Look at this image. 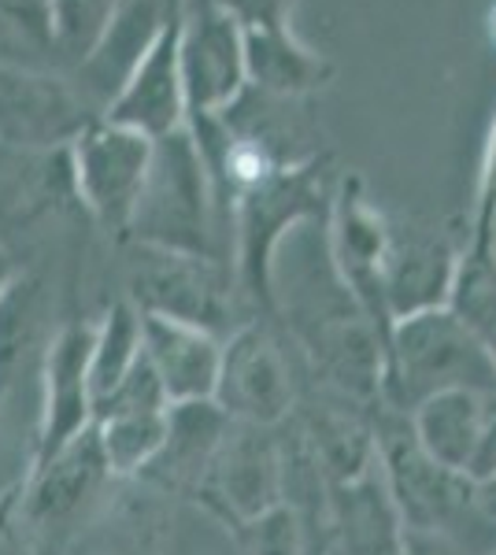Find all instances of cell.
I'll use <instances>...</instances> for the list:
<instances>
[{
  "label": "cell",
  "mask_w": 496,
  "mask_h": 555,
  "mask_svg": "<svg viewBox=\"0 0 496 555\" xmlns=\"http://www.w3.org/2000/svg\"><path fill=\"white\" fill-rule=\"evenodd\" d=\"M330 555H338V552H330Z\"/></svg>",
  "instance_id": "34"
},
{
  "label": "cell",
  "mask_w": 496,
  "mask_h": 555,
  "mask_svg": "<svg viewBox=\"0 0 496 555\" xmlns=\"http://www.w3.org/2000/svg\"><path fill=\"white\" fill-rule=\"evenodd\" d=\"M97 119H104V112L75 82L34 67L0 64V149H71Z\"/></svg>",
  "instance_id": "6"
},
{
  "label": "cell",
  "mask_w": 496,
  "mask_h": 555,
  "mask_svg": "<svg viewBox=\"0 0 496 555\" xmlns=\"http://www.w3.org/2000/svg\"><path fill=\"white\" fill-rule=\"evenodd\" d=\"M459 271V253L453 241L430 227L390 222V248H385V311L393 322L422 315V311L448 308L453 282Z\"/></svg>",
  "instance_id": "16"
},
{
  "label": "cell",
  "mask_w": 496,
  "mask_h": 555,
  "mask_svg": "<svg viewBox=\"0 0 496 555\" xmlns=\"http://www.w3.org/2000/svg\"><path fill=\"white\" fill-rule=\"evenodd\" d=\"M275 319H249L222 341V371L215 404L233 423L252 426H285L296 408V382L278 334Z\"/></svg>",
  "instance_id": "7"
},
{
  "label": "cell",
  "mask_w": 496,
  "mask_h": 555,
  "mask_svg": "<svg viewBox=\"0 0 496 555\" xmlns=\"http://www.w3.org/2000/svg\"><path fill=\"white\" fill-rule=\"evenodd\" d=\"M123 0H49L52 8V49L75 64H86Z\"/></svg>",
  "instance_id": "26"
},
{
  "label": "cell",
  "mask_w": 496,
  "mask_h": 555,
  "mask_svg": "<svg viewBox=\"0 0 496 555\" xmlns=\"http://www.w3.org/2000/svg\"><path fill=\"white\" fill-rule=\"evenodd\" d=\"M411 429L427 455L471 481L496 470V389H448L411 411Z\"/></svg>",
  "instance_id": "14"
},
{
  "label": "cell",
  "mask_w": 496,
  "mask_h": 555,
  "mask_svg": "<svg viewBox=\"0 0 496 555\" xmlns=\"http://www.w3.org/2000/svg\"><path fill=\"white\" fill-rule=\"evenodd\" d=\"M182 82L189 119L219 115L249 86L245 34L215 0L186 15L182 26Z\"/></svg>",
  "instance_id": "15"
},
{
  "label": "cell",
  "mask_w": 496,
  "mask_h": 555,
  "mask_svg": "<svg viewBox=\"0 0 496 555\" xmlns=\"http://www.w3.org/2000/svg\"><path fill=\"white\" fill-rule=\"evenodd\" d=\"M20 274V267H15V259H12V253H8L4 245H0V293H4V285L12 282V278Z\"/></svg>",
  "instance_id": "33"
},
{
  "label": "cell",
  "mask_w": 496,
  "mask_h": 555,
  "mask_svg": "<svg viewBox=\"0 0 496 555\" xmlns=\"http://www.w3.org/2000/svg\"><path fill=\"white\" fill-rule=\"evenodd\" d=\"M44 315V289L38 278L15 274L0 293V400L8 397L15 374L41 334Z\"/></svg>",
  "instance_id": "24"
},
{
  "label": "cell",
  "mask_w": 496,
  "mask_h": 555,
  "mask_svg": "<svg viewBox=\"0 0 496 555\" xmlns=\"http://www.w3.org/2000/svg\"><path fill=\"white\" fill-rule=\"evenodd\" d=\"M252 555H330L333 544L319 537L293 507L278 504L264 518L241 530Z\"/></svg>",
  "instance_id": "27"
},
{
  "label": "cell",
  "mask_w": 496,
  "mask_h": 555,
  "mask_svg": "<svg viewBox=\"0 0 496 555\" xmlns=\"http://www.w3.org/2000/svg\"><path fill=\"white\" fill-rule=\"evenodd\" d=\"M141 352L170 404L215 400L222 371V337L164 315H141Z\"/></svg>",
  "instance_id": "17"
},
{
  "label": "cell",
  "mask_w": 496,
  "mask_h": 555,
  "mask_svg": "<svg viewBox=\"0 0 496 555\" xmlns=\"http://www.w3.org/2000/svg\"><path fill=\"white\" fill-rule=\"evenodd\" d=\"M245 67L249 86L278 96H308L330 78V64L304 49L293 30L245 34Z\"/></svg>",
  "instance_id": "22"
},
{
  "label": "cell",
  "mask_w": 496,
  "mask_h": 555,
  "mask_svg": "<svg viewBox=\"0 0 496 555\" xmlns=\"http://www.w3.org/2000/svg\"><path fill=\"white\" fill-rule=\"evenodd\" d=\"M0 49H52L49 0H0Z\"/></svg>",
  "instance_id": "28"
},
{
  "label": "cell",
  "mask_w": 496,
  "mask_h": 555,
  "mask_svg": "<svg viewBox=\"0 0 496 555\" xmlns=\"http://www.w3.org/2000/svg\"><path fill=\"white\" fill-rule=\"evenodd\" d=\"M112 478L97 441V429L89 426L78 434L63 452L52 455L44 467L26 470L20 496H12L4 507L15 512V522L26 526V533L38 541H60L71 533L86 504L97 496V489Z\"/></svg>",
  "instance_id": "12"
},
{
  "label": "cell",
  "mask_w": 496,
  "mask_h": 555,
  "mask_svg": "<svg viewBox=\"0 0 496 555\" xmlns=\"http://www.w3.org/2000/svg\"><path fill=\"white\" fill-rule=\"evenodd\" d=\"M378 470L385 478L400 522L411 530H437L463 544L471 555L496 552V522L485 518L474 496V481L441 467L419 444L411 418L378 404L371 411Z\"/></svg>",
  "instance_id": "2"
},
{
  "label": "cell",
  "mask_w": 496,
  "mask_h": 555,
  "mask_svg": "<svg viewBox=\"0 0 496 555\" xmlns=\"http://www.w3.org/2000/svg\"><path fill=\"white\" fill-rule=\"evenodd\" d=\"M333 196H338V190L330 182V156H319L301 167H285V171L270 175L233 196L230 267L233 278H238L241 300L249 304L256 319H278L275 256L282 237L301 222L330 219Z\"/></svg>",
  "instance_id": "1"
},
{
  "label": "cell",
  "mask_w": 496,
  "mask_h": 555,
  "mask_svg": "<svg viewBox=\"0 0 496 555\" xmlns=\"http://www.w3.org/2000/svg\"><path fill=\"white\" fill-rule=\"evenodd\" d=\"M474 496H478V507L485 512V518L496 522V470L489 474V478L474 481Z\"/></svg>",
  "instance_id": "32"
},
{
  "label": "cell",
  "mask_w": 496,
  "mask_h": 555,
  "mask_svg": "<svg viewBox=\"0 0 496 555\" xmlns=\"http://www.w3.org/2000/svg\"><path fill=\"white\" fill-rule=\"evenodd\" d=\"M493 555H496V552H493Z\"/></svg>",
  "instance_id": "35"
},
{
  "label": "cell",
  "mask_w": 496,
  "mask_h": 555,
  "mask_svg": "<svg viewBox=\"0 0 496 555\" xmlns=\"http://www.w3.org/2000/svg\"><path fill=\"white\" fill-rule=\"evenodd\" d=\"M467 248H496V119L489 127V138H485L482 167H478Z\"/></svg>",
  "instance_id": "29"
},
{
  "label": "cell",
  "mask_w": 496,
  "mask_h": 555,
  "mask_svg": "<svg viewBox=\"0 0 496 555\" xmlns=\"http://www.w3.org/2000/svg\"><path fill=\"white\" fill-rule=\"evenodd\" d=\"M126 241L170 248L189 256L227 259L215 182L193 130L182 127L152 145V164L133 204Z\"/></svg>",
  "instance_id": "3"
},
{
  "label": "cell",
  "mask_w": 496,
  "mask_h": 555,
  "mask_svg": "<svg viewBox=\"0 0 496 555\" xmlns=\"http://www.w3.org/2000/svg\"><path fill=\"white\" fill-rule=\"evenodd\" d=\"M404 552L408 555H471L459 541L437 530H411L404 526Z\"/></svg>",
  "instance_id": "31"
},
{
  "label": "cell",
  "mask_w": 496,
  "mask_h": 555,
  "mask_svg": "<svg viewBox=\"0 0 496 555\" xmlns=\"http://www.w3.org/2000/svg\"><path fill=\"white\" fill-rule=\"evenodd\" d=\"M67 201H78L71 149H56V152L0 149V237L34 227L44 215L60 211Z\"/></svg>",
  "instance_id": "20"
},
{
  "label": "cell",
  "mask_w": 496,
  "mask_h": 555,
  "mask_svg": "<svg viewBox=\"0 0 496 555\" xmlns=\"http://www.w3.org/2000/svg\"><path fill=\"white\" fill-rule=\"evenodd\" d=\"M278 429L282 426L233 423L227 444L215 455L204 486L193 496L238 533L282 504V434Z\"/></svg>",
  "instance_id": "9"
},
{
  "label": "cell",
  "mask_w": 496,
  "mask_h": 555,
  "mask_svg": "<svg viewBox=\"0 0 496 555\" xmlns=\"http://www.w3.org/2000/svg\"><path fill=\"white\" fill-rule=\"evenodd\" d=\"M97 322H67L44 345L41 363V418L34 434L30 470L44 467L56 452L67 449L78 434L93 426L97 400L89 385Z\"/></svg>",
  "instance_id": "11"
},
{
  "label": "cell",
  "mask_w": 496,
  "mask_h": 555,
  "mask_svg": "<svg viewBox=\"0 0 496 555\" xmlns=\"http://www.w3.org/2000/svg\"><path fill=\"white\" fill-rule=\"evenodd\" d=\"M170 12V0H123L115 20L107 23L104 38L89 52L86 64H78V89L101 112L119 96V89L130 82V75L145 60L152 41L160 38Z\"/></svg>",
  "instance_id": "19"
},
{
  "label": "cell",
  "mask_w": 496,
  "mask_h": 555,
  "mask_svg": "<svg viewBox=\"0 0 496 555\" xmlns=\"http://www.w3.org/2000/svg\"><path fill=\"white\" fill-rule=\"evenodd\" d=\"M385 248H390V222L367 201L364 182L345 178L333 196L330 211V259L333 274L356 300V308L371 319V326L390 345L393 319L385 311Z\"/></svg>",
  "instance_id": "10"
},
{
  "label": "cell",
  "mask_w": 496,
  "mask_h": 555,
  "mask_svg": "<svg viewBox=\"0 0 496 555\" xmlns=\"http://www.w3.org/2000/svg\"><path fill=\"white\" fill-rule=\"evenodd\" d=\"M241 34H264V30H290L293 0H215Z\"/></svg>",
  "instance_id": "30"
},
{
  "label": "cell",
  "mask_w": 496,
  "mask_h": 555,
  "mask_svg": "<svg viewBox=\"0 0 496 555\" xmlns=\"http://www.w3.org/2000/svg\"><path fill=\"white\" fill-rule=\"evenodd\" d=\"M448 389H496V363L482 337L453 308L393 322L382 363V404L411 415L422 400Z\"/></svg>",
  "instance_id": "4"
},
{
  "label": "cell",
  "mask_w": 496,
  "mask_h": 555,
  "mask_svg": "<svg viewBox=\"0 0 496 555\" xmlns=\"http://www.w3.org/2000/svg\"><path fill=\"white\" fill-rule=\"evenodd\" d=\"M333 552L338 555H408L404 522L378 463L348 486H333Z\"/></svg>",
  "instance_id": "21"
},
{
  "label": "cell",
  "mask_w": 496,
  "mask_h": 555,
  "mask_svg": "<svg viewBox=\"0 0 496 555\" xmlns=\"http://www.w3.org/2000/svg\"><path fill=\"white\" fill-rule=\"evenodd\" d=\"M138 360H141V311L130 300H115L104 311V319L97 322V334H93L89 385H93L97 404L133 371Z\"/></svg>",
  "instance_id": "25"
},
{
  "label": "cell",
  "mask_w": 496,
  "mask_h": 555,
  "mask_svg": "<svg viewBox=\"0 0 496 555\" xmlns=\"http://www.w3.org/2000/svg\"><path fill=\"white\" fill-rule=\"evenodd\" d=\"M233 418L215 400H193V404H170L167 411V437L149 470L141 474L164 492L196 496L212 470L215 455L227 444Z\"/></svg>",
  "instance_id": "18"
},
{
  "label": "cell",
  "mask_w": 496,
  "mask_h": 555,
  "mask_svg": "<svg viewBox=\"0 0 496 555\" xmlns=\"http://www.w3.org/2000/svg\"><path fill=\"white\" fill-rule=\"evenodd\" d=\"M126 300L141 315L189 322L222 341L249 322L241 319V308L249 304L241 300L238 278L227 259L170 253L141 241H130L126 253Z\"/></svg>",
  "instance_id": "5"
},
{
  "label": "cell",
  "mask_w": 496,
  "mask_h": 555,
  "mask_svg": "<svg viewBox=\"0 0 496 555\" xmlns=\"http://www.w3.org/2000/svg\"><path fill=\"white\" fill-rule=\"evenodd\" d=\"M182 26H186V4L182 0H170L164 30L152 41V49L130 75V82L107 104L104 119L145 133L152 141L186 127L189 104L182 82Z\"/></svg>",
  "instance_id": "13"
},
{
  "label": "cell",
  "mask_w": 496,
  "mask_h": 555,
  "mask_svg": "<svg viewBox=\"0 0 496 555\" xmlns=\"http://www.w3.org/2000/svg\"><path fill=\"white\" fill-rule=\"evenodd\" d=\"M167 411H101L93 418L112 478H141L149 470V463L164 449Z\"/></svg>",
  "instance_id": "23"
},
{
  "label": "cell",
  "mask_w": 496,
  "mask_h": 555,
  "mask_svg": "<svg viewBox=\"0 0 496 555\" xmlns=\"http://www.w3.org/2000/svg\"><path fill=\"white\" fill-rule=\"evenodd\" d=\"M152 145L156 141L145 133L119 127L112 119H97L71 145L78 204L112 234L126 237V230H130L133 204H138L152 164Z\"/></svg>",
  "instance_id": "8"
}]
</instances>
